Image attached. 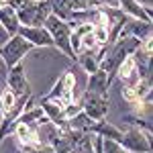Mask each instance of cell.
I'll return each instance as SVG.
<instances>
[{
    "mask_svg": "<svg viewBox=\"0 0 153 153\" xmlns=\"http://www.w3.org/2000/svg\"><path fill=\"white\" fill-rule=\"evenodd\" d=\"M45 31L49 33V37L53 39V47L61 51L65 57H70L71 61H76V55L71 53V47H70V37H71V31H74V25L65 23V21H59L57 16L49 14L47 21L43 23Z\"/></svg>",
    "mask_w": 153,
    "mask_h": 153,
    "instance_id": "6da1fadb",
    "label": "cell"
},
{
    "mask_svg": "<svg viewBox=\"0 0 153 153\" xmlns=\"http://www.w3.org/2000/svg\"><path fill=\"white\" fill-rule=\"evenodd\" d=\"M31 51H33V45L27 39H23L21 35H12L0 45V59L6 65V70H8L12 65L21 63L23 57L27 53H31Z\"/></svg>",
    "mask_w": 153,
    "mask_h": 153,
    "instance_id": "7a4b0ae2",
    "label": "cell"
},
{
    "mask_svg": "<svg viewBox=\"0 0 153 153\" xmlns=\"http://www.w3.org/2000/svg\"><path fill=\"white\" fill-rule=\"evenodd\" d=\"M118 145L127 153H151V133L129 127L127 131H123V139Z\"/></svg>",
    "mask_w": 153,
    "mask_h": 153,
    "instance_id": "3957f363",
    "label": "cell"
},
{
    "mask_svg": "<svg viewBox=\"0 0 153 153\" xmlns=\"http://www.w3.org/2000/svg\"><path fill=\"white\" fill-rule=\"evenodd\" d=\"M6 88L16 98H21V96H33V92H31V82L27 80V71H25L23 61L6 70Z\"/></svg>",
    "mask_w": 153,
    "mask_h": 153,
    "instance_id": "277c9868",
    "label": "cell"
},
{
    "mask_svg": "<svg viewBox=\"0 0 153 153\" xmlns=\"http://www.w3.org/2000/svg\"><path fill=\"white\" fill-rule=\"evenodd\" d=\"M78 102L82 106V112H86L92 120H104L106 114H108V108H110L108 98L98 94H90V92H84Z\"/></svg>",
    "mask_w": 153,
    "mask_h": 153,
    "instance_id": "5b68a950",
    "label": "cell"
},
{
    "mask_svg": "<svg viewBox=\"0 0 153 153\" xmlns=\"http://www.w3.org/2000/svg\"><path fill=\"white\" fill-rule=\"evenodd\" d=\"M19 35L23 39H27L33 47H53V39L49 37L45 27H21Z\"/></svg>",
    "mask_w": 153,
    "mask_h": 153,
    "instance_id": "8992f818",
    "label": "cell"
},
{
    "mask_svg": "<svg viewBox=\"0 0 153 153\" xmlns=\"http://www.w3.org/2000/svg\"><path fill=\"white\" fill-rule=\"evenodd\" d=\"M151 31H153L151 23L129 19V23L120 29L118 37H131V39H137V41H145V39H151Z\"/></svg>",
    "mask_w": 153,
    "mask_h": 153,
    "instance_id": "52a82bcc",
    "label": "cell"
},
{
    "mask_svg": "<svg viewBox=\"0 0 153 153\" xmlns=\"http://www.w3.org/2000/svg\"><path fill=\"white\" fill-rule=\"evenodd\" d=\"M117 2H118V8L125 12L129 19L143 21V23H151V8L141 6L137 0H117Z\"/></svg>",
    "mask_w": 153,
    "mask_h": 153,
    "instance_id": "ba28073f",
    "label": "cell"
},
{
    "mask_svg": "<svg viewBox=\"0 0 153 153\" xmlns=\"http://www.w3.org/2000/svg\"><path fill=\"white\" fill-rule=\"evenodd\" d=\"M108 90H110V82H108V76L102 70H96L94 74L88 76V80H86V92L108 98Z\"/></svg>",
    "mask_w": 153,
    "mask_h": 153,
    "instance_id": "9c48e42d",
    "label": "cell"
},
{
    "mask_svg": "<svg viewBox=\"0 0 153 153\" xmlns=\"http://www.w3.org/2000/svg\"><path fill=\"white\" fill-rule=\"evenodd\" d=\"M90 135H96V137H100V139H108V141H114V143H120L123 139V131L117 129L112 123H108V120H96L94 127H92V133Z\"/></svg>",
    "mask_w": 153,
    "mask_h": 153,
    "instance_id": "30bf717a",
    "label": "cell"
},
{
    "mask_svg": "<svg viewBox=\"0 0 153 153\" xmlns=\"http://www.w3.org/2000/svg\"><path fill=\"white\" fill-rule=\"evenodd\" d=\"M0 27H2V31L8 37L19 35L21 23H19V19H16V12L12 10L10 6H0Z\"/></svg>",
    "mask_w": 153,
    "mask_h": 153,
    "instance_id": "8fae6325",
    "label": "cell"
},
{
    "mask_svg": "<svg viewBox=\"0 0 153 153\" xmlns=\"http://www.w3.org/2000/svg\"><path fill=\"white\" fill-rule=\"evenodd\" d=\"M76 63L78 68L84 71V74H94L96 70H100V61L96 57V51H82L78 57H76Z\"/></svg>",
    "mask_w": 153,
    "mask_h": 153,
    "instance_id": "7c38bea8",
    "label": "cell"
},
{
    "mask_svg": "<svg viewBox=\"0 0 153 153\" xmlns=\"http://www.w3.org/2000/svg\"><path fill=\"white\" fill-rule=\"evenodd\" d=\"M96 120H92V118L88 117L86 112H78L74 118H70L68 123H65V129H71V131H80V133H92V127H94Z\"/></svg>",
    "mask_w": 153,
    "mask_h": 153,
    "instance_id": "4fadbf2b",
    "label": "cell"
},
{
    "mask_svg": "<svg viewBox=\"0 0 153 153\" xmlns=\"http://www.w3.org/2000/svg\"><path fill=\"white\" fill-rule=\"evenodd\" d=\"M92 37H94V41H96V47H108V45H110V33H108V27L92 25Z\"/></svg>",
    "mask_w": 153,
    "mask_h": 153,
    "instance_id": "5bb4252c",
    "label": "cell"
},
{
    "mask_svg": "<svg viewBox=\"0 0 153 153\" xmlns=\"http://www.w3.org/2000/svg\"><path fill=\"white\" fill-rule=\"evenodd\" d=\"M16 100H19V98H16V96L12 94V92L8 90V88H6V90H4V92L0 94V117L8 114V112H10L12 108H14Z\"/></svg>",
    "mask_w": 153,
    "mask_h": 153,
    "instance_id": "9a60e30c",
    "label": "cell"
},
{
    "mask_svg": "<svg viewBox=\"0 0 153 153\" xmlns=\"http://www.w3.org/2000/svg\"><path fill=\"white\" fill-rule=\"evenodd\" d=\"M102 153H127L118 143L108 141V139H102Z\"/></svg>",
    "mask_w": 153,
    "mask_h": 153,
    "instance_id": "2e32d148",
    "label": "cell"
},
{
    "mask_svg": "<svg viewBox=\"0 0 153 153\" xmlns=\"http://www.w3.org/2000/svg\"><path fill=\"white\" fill-rule=\"evenodd\" d=\"M29 153H55V149L51 145H39L37 149H31Z\"/></svg>",
    "mask_w": 153,
    "mask_h": 153,
    "instance_id": "e0dca14e",
    "label": "cell"
},
{
    "mask_svg": "<svg viewBox=\"0 0 153 153\" xmlns=\"http://www.w3.org/2000/svg\"><path fill=\"white\" fill-rule=\"evenodd\" d=\"M141 6H145V8H151V4H153V0H137Z\"/></svg>",
    "mask_w": 153,
    "mask_h": 153,
    "instance_id": "ac0fdd59",
    "label": "cell"
},
{
    "mask_svg": "<svg viewBox=\"0 0 153 153\" xmlns=\"http://www.w3.org/2000/svg\"><path fill=\"white\" fill-rule=\"evenodd\" d=\"M8 2L10 0H0V6H8Z\"/></svg>",
    "mask_w": 153,
    "mask_h": 153,
    "instance_id": "d6986e66",
    "label": "cell"
}]
</instances>
